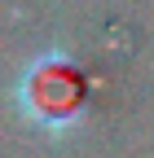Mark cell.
I'll use <instances>...</instances> for the list:
<instances>
[{
	"label": "cell",
	"mask_w": 154,
	"mask_h": 158,
	"mask_svg": "<svg viewBox=\"0 0 154 158\" xmlns=\"http://www.w3.org/2000/svg\"><path fill=\"white\" fill-rule=\"evenodd\" d=\"M13 106L35 132L44 136H71L84 123V79L66 53H35L18 70Z\"/></svg>",
	"instance_id": "obj_1"
}]
</instances>
